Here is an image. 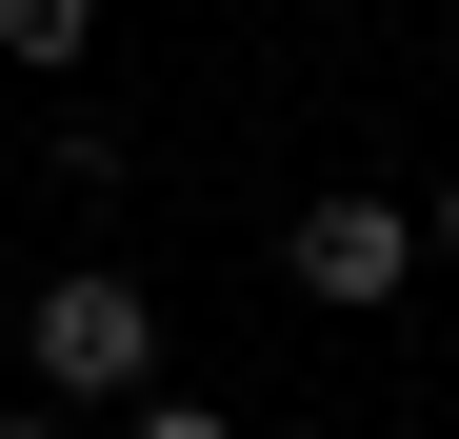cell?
<instances>
[{
    "mask_svg": "<svg viewBox=\"0 0 459 439\" xmlns=\"http://www.w3.org/2000/svg\"><path fill=\"white\" fill-rule=\"evenodd\" d=\"M21 380L60 419H100V400H160V300H140L120 260H60L40 300H21Z\"/></svg>",
    "mask_w": 459,
    "mask_h": 439,
    "instance_id": "cell-1",
    "label": "cell"
},
{
    "mask_svg": "<svg viewBox=\"0 0 459 439\" xmlns=\"http://www.w3.org/2000/svg\"><path fill=\"white\" fill-rule=\"evenodd\" d=\"M81 40H100V0H0V60L21 81H81Z\"/></svg>",
    "mask_w": 459,
    "mask_h": 439,
    "instance_id": "cell-3",
    "label": "cell"
},
{
    "mask_svg": "<svg viewBox=\"0 0 459 439\" xmlns=\"http://www.w3.org/2000/svg\"><path fill=\"white\" fill-rule=\"evenodd\" d=\"M0 439H60V400H21V419H0Z\"/></svg>",
    "mask_w": 459,
    "mask_h": 439,
    "instance_id": "cell-6",
    "label": "cell"
},
{
    "mask_svg": "<svg viewBox=\"0 0 459 439\" xmlns=\"http://www.w3.org/2000/svg\"><path fill=\"white\" fill-rule=\"evenodd\" d=\"M400 260H420V220H400V200H359V180L280 220V280H299L320 320H379V300H400Z\"/></svg>",
    "mask_w": 459,
    "mask_h": 439,
    "instance_id": "cell-2",
    "label": "cell"
},
{
    "mask_svg": "<svg viewBox=\"0 0 459 439\" xmlns=\"http://www.w3.org/2000/svg\"><path fill=\"white\" fill-rule=\"evenodd\" d=\"M120 439H240V419H220V400H180V380H160V400H120Z\"/></svg>",
    "mask_w": 459,
    "mask_h": 439,
    "instance_id": "cell-4",
    "label": "cell"
},
{
    "mask_svg": "<svg viewBox=\"0 0 459 439\" xmlns=\"http://www.w3.org/2000/svg\"><path fill=\"white\" fill-rule=\"evenodd\" d=\"M420 260H459V180H439V200H420Z\"/></svg>",
    "mask_w": 459,
    "mask_h": 439,
    "instance_id": "cell-5",
    "label": "cell"
}]
</instances>
